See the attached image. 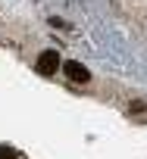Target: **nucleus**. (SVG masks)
Masks as SVG:
<instances>
[{
    "label": "nucleus",
    "mask_w": 147,
    "mask_h": 159,
    "mask_svg": "<svg viewBox=\"0 0 147 159\" xmlns=\"http://www.w3.org/2000/svg\"><path fill=\"white\" fill-rule=\"evenodd\" d=\"M63 72H66L69 81H78V84H85L88 78H91V75H88V69H85L82 62H75V59H69V62L63 66Z\"/></svg>",
    "instance_id": "obj_1"
},
{
    "label": "nucleus",
    "mask_w": 147,
    "mask_h": 159,
    "mask_svg": "<svg viewBox=\"0 0 147 159\" xmlns=\"http://www.w3.org/2000/svg\"><path fill=\"white\" fill-rule=\"evenodd\" d=\"M56 69H59V53L44 50V53H41V59H38V72H41V75H53Z\"/></svg>",
    "instance_id": "obj_2"
},
{
    "label": "nucleus",
    "mask_w": 147,
    "mask_h": 159,
    "mask_svg": "<svg viewBox=\"0 0 147 159\" xmlns=\"http://www.w3.org/2000/svg\"><path fill=\"white\" fill-rule=\"evenodd\" d=\"M0 159H16V150H10V147H0Z\"/></svg>",
    "instance_id": "obj_3"
}]
</instances>
